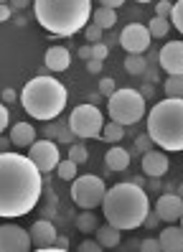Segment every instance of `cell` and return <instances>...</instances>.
<instances>
[{"label": "cell", "instance_id": "6da1fadb", "mask_svg": "<svg viewBox=\"0 0 183 252\" xmlns=\"http://www.w3.org/2000/svg\"><path fill=\"white\" fill-rule=\"evenodd\" d=\"M43 194V173L23 153H0V219H18L36 209Z\"/></svg>", "mask_w": 183, "mask_h": 252}, {"label": "cell", "instance_id": "4316f807", "mask_svg": "<svg viewBox=\"0 0 183 252\" xmlns=\"http://www.w3.org/2000/svg\"><path fill=\"white\" fill-rule=\"evenodd\" d=\"M76 168H79V163H74L71 158H66V160H59V166H56V173H59V179L61 181H74L76 176Z\"/></svg>", "mask_w": 183, "mask_h": 252}, {"label": "cell", "instance_id": "e0dca14e", "mask_svg": "<svg viewBox=\"0 0 183 252\" xmlns=\"http://www.w3.org/2000/svg\"><path fill=\"white\" fill-rule=\"evenodd\" d=\"M104 163H107V171H115V173H122L130 168V153L125 151V148H120L117 143L107 151L104 156Z\"/></svg>", "mask_w": 183, "mask_h": 252}, {"label": "cell", "instance_id": "8992f818", "mask_svg": "<svg viewBox=\"0 0 183 252\" xmlns=\"http://www.w3.org/2000/svg\"><path fill=\"white\" fill-rule=\"evenodd\" d=\"M107 112H110V120L120 123V125H135L140 123L143 117L148 115L145 110V97L140 94V90H115L110 97H107Z\"/></svg>", "mask_w": 183, "mask_h": 252}, {"label": "cell", "instance_id": "b9f144b4", "mask_svg": "<svg viewBox=\"0 0 183 252\" xmlns=\"http://www.w3.org/2000/svg\"><path fill=\"white\" fill-rule=\"evenodd\" d=\"M15 99H18V94H15L13 90H0V102H5V105H13Z\"/></svg>", "mask_w": 183, "mask_h": 252}, {"label": "cell", "instance_id": "30bf717a", "mask_svg": "<svg viewBox=\"0 0 183 252\" xmlns=\"http://www.w3.org/2000/svg\"><path fill=\"white\" fill-rule=\"evenodd\" d=\"M150 41H152V36L148 31V26H143V23H130L120 33V46L127 54H145L150 49Z\"/></svg>", "mask_w": 183, "mask_h": 252}, {"label": "cell", "instance_id": "f907efd6", "mask_svg": "<svg viewBox=\"0 0 183 252\" xmlns=\"http://www.w3.org/2000/svg\"><path fill=\"white\" fill-rule=\"evenodd\" d=\"M132 184H137V186H143V189H145V184H148V181H145V176H135Z\"/></svg>", "mask_w": 183, "mask_h": 252}, {"label": "cell", "instance_id": "ee69618b", "mask_svg": "<svg viewBox=\"0 0 183 252\" xmlns=\"http://www.w3.org/2000/svg\"><path fill=\"white\" fill-rule=\"evenodd\" d=\"M10 3H0V23L3 21H10Z\"/></svg>", "mask_w": 183, "mask_h": 252}, {"label": "cell", "instance_id": "83f0119b", "mask_svg": "<svg viewBox=\"0 0 183 252\" xmlns=\"http://www.w3.org/2000/svg\"><path fill=\"white\" fill-rule=\"evenodd\" d=\"M69 158H71L74 163H79V166H82V163H87V160H89L87 145H84V143H71V145H69Z\"/></svg>", "mask_w": 183, "mask_h": 252}, {"label": "cell", "instance_id": "5bb4252c", "mask_svg": "<svg viewBox=\"0 0 183 252\" xmlns=\"http://www.w3.org/2000/svg\"><path fill=\"white\" fill-rule=\"evenodd\" d=\"M155 212L160 217V221H178L183 214V199L173 191H165V194L155 201Z\"/></svg>", "mask_w": 183, "mask_h": 252}, {"label": "cell", "instance_id": "8d00e7d4", "mask_svg": "<svg viewBox=\"0 0 183 252\" xmlns=\"http://www.w3.org/2000/svg\"><path fill=\"white\" fill-rule=\"evenodd\" d=\"M41 196L46 199V206H43V209H46V214H49V212L54 214V212H56V194H54L51 189H46V191H43Z\"/></svg>", "mask_w": 183, "mask_h": 252}, {"label": "cell", "instance_id": "2e32d148", "mask_svg": "<svg viewBox=\"0 0 183 252\" xmlns=\"http://www.w3.org/2000/svg\"><path fill=\"white\" fill-rule=\"evenodd\" d=\"M43 64L51 69V74H59V71H66L71 66V54L66 46H49L43 56Z\"/></svg>", "mask_w": 183, "mask_h": 252}, {"label": "cell", "instance_id": "f35d334b", "mask_svg": "<svg viewBox=\"0 0 183 252\" xmlns=\"http://www.w3.org/2000/svg\"><path fill=\"white\" fill-rule=\"evenodd\" d=\"M8 123H10V112H8V107H5V102H0V135L5 132Z\"/></svg>", "mask_w": 183, "mask_h": 252}, {"label": "cell", "instance_id": "4dcf8cb0", "mask_svg": "<svg viewBox=\"0 0 183 252\" xmlns=\"http://www.w3.org/2000/svg\"><path fill=\"white\" fill-rule=\"evenodd\" d=\"M56 140H59V143H66V145H71V143L76 140V135H74V132H71V127H69V120H64V123H61Z\"/></svg>", "mask_w": 183, "mask_h": 252}, {"label": "cell", "instance_id": "7402d4cb", "mask_svg": "<svg viewBox=\"0 0 183 252\" xmlns=\"http://www.w3.org/2000/svg\"><path fill=\"white\" fill-rule=\"evenodd\" d=\"M104 143H110V145H115V143H120L122 138H125V125H120V123H115V120H110V123H104V127H102V135H99Z\"/></svg>", "mask_w": 183, "mask_h": 252}, {"label": "cell", "instance_id": "d6a6232c", "mask_svg": "<svg viewBox=\"0 0 183 252\" xmlns=\"http://www.w3.org/2000/svg\"><path fill=\"white\" fill-rule=\"evenodd\" d=\"M152 145H155V143H152V138L148 135V132H143V135H137V138H135V148H137L140 153H148Z\"/></svg>", "mask_w": 183, "mask_h": 252}, {"label": "cell", "instance_id": "7c38bea8", "mask_svg": "<svg viewBox=\"0 0 183 252\" xmlns=\"http://www.w3.org/2000/svg\"><path fill=\"white\" fill-rule=\"evenodd\" d=\"M158 64L165 74H183V41H168L158 51Z\"/></svg>", "mask_w": 183, "mask_h": 252}, {"label": "cell", "instance_id": "e575fe53", "mask_svg": "<svg viewBox=\"0 0 183 252\" xmlns=\"http://www.w3.org/2000/svg\"><path fill=\"white\" fill-rule=\"evenodd\" d=\"M115 90H117V84H115V79H112V77L99 79V94H102V97H110Z\"/></svg>", "mask_w": 183, "mask_h": 252}, {"label": "cell", "instance_id": "44dd1931", "mask_svg": "<svg viewBox=\"0 0 183 252\" xmlns=\"http://www.w3.org/2000/svg\"><path fill=\"white\" fill-rule=\"evenodd\" d=\"M92 23H97L102 31H107V28H112V26L117 23V10L99 5L97 10H92Z\"/></svg>", "mask_w": 183, "mask_h": 252}, {"label": "cell", "instance_id": "1f68e13d", "mask_svg": "<svg viewBox=\"0 0 183 252\" xmlns=\"http://www.w3.org/2000/svg\"><path fill=\"white\" fill-rule=\"evenodd\" d=\"M61 123H64V120H49V123H46V125H43V138H49V140H56Z\"/></svg>", "mask_w": 183, "mask_h": 252}, {"label": "cell", "instance_id": "5b68a950", "mask_svg": "<svg viewBox=\"0 0 183 252\" xmlns=\"http://www.w3.org/2000/svg\"><path fill=\"white\" fill-rule=\"evenodd\" d=\"M148 135L160 151H183V97H168L152 105L148 112Z\"/></svg>", "mask_w": 183, "mask_h": 252}, {"label": "cell", "instance_id": "f6af8a7d", "mask_svg": "<svg viewBox=\"0 0 183 252\" xmlns=\"http://www.w3.org/2000/svg\"><path fill=\"white\" fill-rule=\"evenodd\" d=\"M99 5H104V8H120V5H125V0H97Z\"/></svg>", "mask_w": 183, "mask_h": 252}, {"label": "cell", "instance_id": "cb8c5ba5", "mask_svg": "<svg viewBox=\"0 0 183 252\" xmlns=\"http://www.w3.org/2000/svg\"><path fill=\"white\" fill-rule=\"evenodd\" d=\"M148 31L152 38H163L171 33V18H160V16H152L148 23Z\"/></svg>", "mask_w": 183, "mask_h": 252}, {"label": "cell", "instance_id": "603a6c76", "mask_svg": "<svg viewBox=\"0 0 183 252\" xmlns=\"http://www.w3.org/2000/svg\"><path fill=\"white\" fill-rule=\"evenodd\" d=\"M99 224H97V217L92 209H82V214L76 217V229H79L82 234H92Z\"/></svg>", "mask_w": 183, "mask_h": 252}, {"label": "cell", "instance_id": "7a4b0ae2", "mask_svg": "<svg viewBox=\"0 0 183 252\" xmlns=\"http://www.w3.org/2000/svg\"><path fill=\"white\" fill-rule=\"evenodd\" d=\"M102 212L112 227L122 232L137 229V227H143V221L150 212L148 191L132 181L115 184L112 189H107V194L102 199Z\"/></svg>", "mask_w": 183, "mask_h": 252}, {"label": "cell", "instance_id": "11a10c76", "mask_svg": "<svg viewBox=\"0 0 183 252\" xmlns=\"http://www.w3.org/2000/svg\"><path fill=\"white\" fill-rule=\"evenodd\" d=\"M137 3H152V0H137Z\"/></svg>", "mask_w": 183, "mask_h": 252}, {"label": "cell", "instance_id": "8fae6325", "mask_svg": "<svg viewBox=\"0 0 183 252\" xmlns=\"http://www.w3.org/2000/svg\"><path fill=\"white\" fill-rule=\"evenodd\" d=\"M30 247V232L18 224H0V252H28Z\"/></svg>", "mask_w": 183, "mask_h": 252}, {"label": "cell", "instance_id": "681fc988", "mask_svg": "<svg viewBox=\"0 0 183 252\" xmlns=\"http://www.w3.org/2000/svg\"><path fill=\"white\" fill-rule=\"evenodd\" d=\"M10 138H3V135H0V153H5V151H10Z\"/></svg>", "mask_w": 183, "mask_h": 252}, {"label": "cell", "instance_id": "74e56055", "mask_svg": "<svg viewBox=\"0 0 183 252\" xmlns=\"http://www.w3.org/2000/svg\"><path fill=\"white\" fill-rule=\"evenodd\" d=\"M143 227H148V229L160 227V217H158V212H155V209H150V212H148V217H145V221H143Z\"/></svg>", "mask_w": 183, "mask_h": 252}, {"label": "cell", "instance_id": "bcb514c9", "mask_svg": "<svg viewBox=\"0 0 183 252\" xmlns=\"http://www.w3.org/2000/svg\"><path fill=\"white\" fill-rule=\"evenodd\" d=\"M152 92H155V84H152V82H148V84L143 87V90H140V94H143L145 99H150V97H152Z\"/></svg>", "mask_w": 183, "mask_h": 252}, {"label": "cell", "instance_id": "ab89813d", "mask_svg": "<svg viewBox=\"0 0 183 252\" xmlns=\"http://www.w3.org/2000/svg\"><path fill=\"white\" fill-rule=\"evenodd\" d=\"M102 66H104L102 59H89V62H87V71L89 74H102Z\"/></svg>", "mask_w": 183, "mask_h": 252}, {"label": "cell", "instance_id": "816d5d0a", "mask_svg": "<svg viewBox=\"0 0 183 252\" xmlns=\"http://www.w3.org/2000/svg\"><path fill=\"white\" fill-rule=\"evenodd\" d=\"M145 186H150L152 191H158V189H160V181H155V179H150V181H148Z\"/></svg>", "mask_w": 183, "mask_h": 252}, {"label": "cell", "instance_id": "d4e9b609", "mask_svg": "<svg viewBox=\"0 0 183 252\" xmlns=\"http://www.w3.org/2000/svg\"><path fill=\"white\" fill-rule=\"evenodd\" d=\"M163 90L165 97H183V74H168Z\"/></svg>", "mask_w": 183, "mask_h": 252}, {"label": "cell", "instance_id": "db71d44e", "mask_svg": "<svg viewBox=\"0 0 183 252\" xmlns=\"http://www.w3.org/2000/svg\"><path fill=\"white\" fill-rule=\"evenodd\" d=\"M176 194H178V196H181V199H183V184H181V186H178V191H176Z\"/></svg>", "mask_w": 183, "mask_h": 252}, {"label": "cell", "instance_id": "f546056e", "mask_svg": "<svg viewBox=\"0 0 183 252\" xmlns=\"http://www.w3.org/2000/svg\"><path fill=\"white\" fill-rule=\"evenodd\" d=\"M84 36H87L89 43H97V41L104 38V31H102L97 23H87V26H84Z\"/></svg>", "mask_w": 183, "mask_h": 252}, {"label": "cell", "instance_id": "ffe728a7", "mask_svg": "<svg viewBox=\"0 0 183 252\" xmlns=\"http://www.w3.org/2000/svg\"><path fill=\"white\" fill-rule=\"evenodd\" d=\"M94 240L102 245V250H112V247H117L122 242V229L112 227L110 221H107V224H102V227L94 229Z\"/></svg>", "mask_w": 183, "mask_h": 252}, {"label": "cell", "instance_id": "9f6ffc18", "mask_svg": "<svg viewBox=\"0 0 183 252\" xmlns=\"http://www.w3.org/2000/svg\"><path fill=\"white\" fill-rule=\"evenodd\" d=\"M178 221H181V229H183V214H181V219H178Z\"/></svg>", "mask_w": 183, "mask_h": 252}, {"label": "cell", "instance_id": "ba28073f", "mask_svg": "<svg viewBox=\"0 0 183 252\" xmlns=\"http://www.w3.org/2000/svg\"><path fill=\"white\" fill-rule=\"evenodd\" d=\"M107 194V186L99 176H92V173H84V176H76L71 181V199L79 209H92L94 212L97 206H102V199Z\"/></svg>", "mask_w": 183, "mask_h": 252}, {"label": "cell", "instance_id": "9a60e30c", "mask_svg": "<svg viewBox=\"0 0 183 252\" xmlns=\"http://www.w3.org/2000/svg\"><path fill=\"white\" fill-rule=\"evenodd\" d=\"M168 166H171V160H168L165 151L150 148L148 153H143V173L148 176V179H160V176H165Z\"/></svg>", "mask_w": 183, "mask_h": 252}, {"label": "cell", "instance_id": "ac0fdd59", "mask_svg": "<svg viewBox=\"0 0 183 252\" xmlns=\"http://www.w3.org/2000/svg\"><path fill=\"white\" fill-rule=\"evenodd\" d=\"M163 252H183V229L181 227H165L158 237Z\"/></svg>", "mask_w": 183, "mask_h": 252}, {"label": "cell", "instance_id": "7bdbcfd3", "mask_svg": "<svg viewBox=\"0 0 183 252\" xmlns=\"http://www.w3.org/2000/svg\"><path fill=\"white\" fill-rule=\"evenodd\" d=\"M102 250V245L94 240V242H82L79 245V252H99Z\"/></svg>", "mask_w": 183, "mask_h": 252}, {"label": "cell", "instance_id": "277c9868", "mask_svg": "<svg viewBox=\"0 0 183 252\" xmlns=\"http://www.w3.org/2000/svg\"><path fill=\"white\" fill-rule=\"evenodd\" d=\"M18 102L33 120L49 123L56 120L66 107V87L54 77H33L21 90Z\"/></svg>", "mask_w": 183, "mask_h": 252}, {"label": "cell", "instance_id": "4fadbf2b", "mask_svg": "<svg viewBox=\"0 0 183 252\" xmlns=\"http://www.w3.org/2000/svg\"><path fill=\"white\" fill-rule=\"evenodd\" d=\"M56 237H59V232L49 219H38L30 224V242H33V250H38V252L51 250L56 245Z\"/></svg>", "mask_w": 183, "mask_h": 252}, {"label": "cell", "instance_id": "52a82bcc", "mask_svg": "<svg viewBox=\"0 0 183 252\" xmlns=\"http://www.w3.org/2000/svg\"><path fill=\"white\" fill-rule=\"evenodd\" d=\"M69 127L76 135V140H94L102 135V127H104V115L97 105L92 102H84V105L74 107L69 115Z\"/></svg>", "mask_w": 183, "mask_h": 252}, {"label": "cell", "instance_id": "7dc6e473", "mask_svg": "<svg viewBox=\"0 0 183 252\" xmlns=\"http://www.w3.org/2000/svg\"><path fill=\"white\" fill-rule=\"evenodd\" d=\"M30 5V0H10V8L13 10H23V8H28Z\"/></svg>", "mask_w": 183, "mask_h": 252}, {"label": "cell", "instance_id": "f1b7e54d", "mask_svg": "<svg viewBox=\"0 0 183 252\" xmlns=\"http://www.w3.org/2000/svg\"><path fill=\"white\" fill-rule=\"evenodd\" d=\"M171 23H173V28L183 36V0H176L173 3V10H171Z\"/></svg>", "mask_w": 183, "mask_h": 252}, {"label": "cell", "instance_id": "d6986e66", "mask_svg": "<svg viewBox=\"0 0 183 252\" xmlns=\"http://www.w3.org/2000/svg\"><path fill=\"white\" fill-rule=\"evenodd\" d=\"M36 140V127L30 123H15L10 127V143L13 148H28Z\"/></svg>", "mask_w": 183, "mask_h": 252}, {"label": "cell", "instance_id": "3957f363", "mask_svg": "<svg viewBox=\"0 0 183 252\" xmlns=\"http://www.w3.org/2000/svg\"><path fill=\"white\" fill-rule=\"evenodd\" d=\"M33 13L49 33L69 38L92 21V0H33Z\"/></svg>", "mask_w": 183, "mask_h": 252}, {"label": "cell", "instance_id": "484cf974", "mask_svg": "<svg viewBox=\"0 0 183 252\" xmlns=\"http://www.w3.org/2000/svg\"><path fill=\"white\" fill-rule=\"evenodd\" d=\"M145 69H148V59L143 54H127L125 71H130V74H145Z\"/></svg>", "mask_w": 183, "mask_h": 252}, {"label": "cell", "instance_id": "6f0895ef", "mask_svg": "<svg viewBox=\"0 0 183 252\" xmlns=\"http://www.w3.org/2000/svg\"><path fill=\"white\" fill-rule=\"evenodd\" d=\"M0 3H10V0H0Z\"/></svg>", "mask_w": 183, "mask_h": 252}, {"label": "cell", "instance_id": "c3c4849f", "mask_svg": "<svg viewBox=\"0 0 183 252\" xmlns=\"http://www.w3.org/2000/svg\"><path fill=\"white\" fill-rule=\"evenodd\" d=\"M79 56L84 59V62H89V59H92V43H87V46L79 49Z\"/></svg>", "mask_w": 183, "mask_h": 252}, {"label": "cell", "instance_id": "60d3db41", "mask_svg": "<svg viewBox=\"0 0 183 252\" xmlns=\"http://www.w3.org/2000/svg\"><path fill=\"white\" fill-rule=\"evenodd\" d=\"M140 250H143V252H158V250H160V242H158V240H143V242H140Z\"/></svg>", "mask_w": 183, "mask_h": 252}, {"label": "cell", "instance_id": "836d02e7", "mask_svg": "<svg viewBox=\"0 0 183 252\" xmlns=\"http://www.w3.org/2000/svg\"><path fill=\"white\" fill-rule=\"evenodd\" d=\"M107 54H110V46H107L104 41H97V43H92V59H107Z\"/></svg>", "mask_w": 183, "mask_h": 252}, {"label": "cell", "instance_id": "9c48e42d", "mask_svg": "<svg viewBox=\"0 0 183 252\" xmlns=\"http://www.w3.org/2000/svg\"><path fill=\"white\" fill-rule=\"evenodd\" d=\"M28 158L36 163V168L46 176V173H51L56 171L59 166V160H61V153H59V145L56 140H33L28 145Z\"/></svg>", "mask_w": 183, "mask_h": 252}, {"label": "cell", "instance_id": "d590c367", "mask_svg": "<svg viewBox=\"0 0 183 252\" xmlns=\"http://www.w3.org/2000/svg\"><path fill=\"white\" fill-rule=\"evenodd\" d=\"M171 10H173V3H168V0H158L155 3V16L160 18H171Z\"/></svg>", "mask_w": 183, "mask_h": 252}, {"label": "cell", "instance_id": "f5cc1de1", "mask_svg": "<svg viewBox=\"0 0 183 252\" xmlns=\"http://www.w3.org/2000/svg\"><path fill=\"white\" fill-rule=\"evenodd\" d=\"M99 99H102L99 92H97V94H89V102H92V105H99Z\"/></svg>", "mask_w": 183, "mask_h": 252}]
</instances>
